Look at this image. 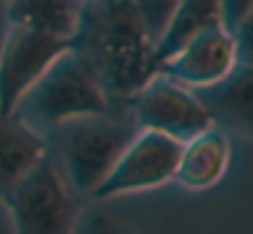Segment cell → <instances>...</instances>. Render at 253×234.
Here are the masks:
<instances>
[{"label": "cell", "mask_w": 253, "mask_h": 234, "mask_svg": "<svg viewBox=\"0 0 253 234\" xmlns=\"http://www.w3.org/2000/svg\"><path fill=\"white\" fill-rule=\"evenodd\" d=\"M71 52H77L106 93L123 103H131L155 76V36L131 0L84 3Z\"/></svg>", "instance_id": "obj_1"}, {"label": "cell", "mask_w": 253, "mask_h": 234, "mask_svg": "<svg viewBox=\"0 0 253 234\" xmlns=\"http://www.w3.org/2000/svg\"><path fill=\"white\" fill-rule=\"evenodd\" d=\"M131 103H120L98 117H82L49 131V152L79 196H93L117 158L136 136Z\"/></svg>", "instance_id": "obj_2"}, {"label": "cell", "mask_w": 253, "mask_h": 234, "mask_svg": "<svg viewBox=\"0 0 253 234\" xmlns=\"http://www.w3.org/2000/svg\"><path fill=\"white\" fill-rule=\"evenodd\" d=\"M123 101L106 93L101 79L77 52H68L41 76V82L25 95L17 112L41 134L60 128L82 117H98Z\"/></svg>", "instance_id": "obj_3"}, {"label": "cell", "mask_w": 253, "mask_h": 234, "mask_svg": "<svg viewBox=\"0 0 253 234\" xmlns=\"http://www.w3.org/2000/svg\"><path fill=\"white\" fill-rule=\"evenodd\" d=\"M3 204L14 234H77L82 215V196L71 188L52 152L36 163Z\"/></svg>", "instance_id": "obj_4"}, {"label": "cell", "mask_w": 253, "mask_h": 234, "mask_svg": "<svg viewBox=\"0 0 253 234\" xmlns=\"http://www.w3.org/2000/svg\"><path fill=\"white\" fill-rule=\"evenodd\" d=\"M68 52V38L8 25L0 44V112H17L25 95L41 82V76Z\"/></svg>", "instance_id": "obj_5"}, {"label": "cell", "mask_w": 253, "mask_h": 234, "mask_svg": "<svg viewBox=\"0 0 253 234\" xmlns=\"http://www.w3.org/2000/svg\"><path fill=\"white\" fill-rule=\"evenodd\" d=\"M182 141L155 131H136L131 144L123 150L104 183L93 190V199L109 201L131 193H144L174 183Z\"/></svg>", "instance_id": "obj_6"}, {"label": "cell", "mask_w": 253, "mask_h": 234, "mask_svg": "<svg viewBox=\"0 0 253 234\" xmlns=\"http://www.w3.org/2000/svg\"><path fill=\"white\" fill-rule=\"evenodd\" d=\"M131 114L136 128L155 131L177 141H188L215 125L199 93L164 74H155L133 95Z\"/></svg>", "instance_id": "obj_7"}, {"label": "cell", "mask_w": 253, "mask_h": 234, "mask_svg": "<svg viewBox=\"0 0 253 234\" xmlns=\"http://www.w3.org/2000/svg\"><path fill=\"white\" fill-rule=\"evenodd\" d=\"M240 65V47L229 27H212L182 44L169 57L158 60L155 74H164L191 90H207L223 82Z\"/></svg>", "instance_id": "obj_8"}, {"label": "cell", "mask_w": 253, "mask_h": 234, "mask_svg": "<svg viewBox=\"0 0 253 234\" xmlns=\"http://www.w3.org/2000/svg\"><path fill=\"white\" fill-rule=\"evenodd\" d=\"M231 158H234V147H231L229 131L212 125V128L196 134L193 139L182 141L174 183L193 193L212 190L229 174Z\"/></svg>", "instance_id": "obj_9"}, {"label": "cell", "mask_w": 253, "mask_h": 234, "mask_svg": "<svg viewBox=\"0 0 253 234\" xmlns=\"http://www.w3.org/2000/svg\"><path fill=\"white\" fill-rule=\"evenodd\" d=\"M49 152V141L19 112H0V201Z\"/></svg>", "instance_id": "obj_10"}, {"label": "cell", "mask_w": 253, "mask_h": 234, "mask_svg": "<svg viewBox=\"0 0 253 234\" xmlns=\"http://www.w3.org/2000/svg\"><path fill=\"white\" fill-rule=\"evenodd\" d=\"M199 98L218 128L253 139V60H240L223 82L199 90Z\"/></svg>", "instance_id": "obj_11"}, {"label": "cell", "mask_w": 253, "mask_h": 234, "mask_svg": "<svg viewBox=\"0 0 253 234\" xmlns=\"http://www.w3.org/2000/svg\"><path fill=\"white\" fill-rule=\"evenodd\" d=\"M84 0H8L6 22L71 41L82 19Z\"/></svg>", "instance_id": "obj_12"}, {"label": "cell", "mask_w": 253, "mask_h": 234, "mask_svg": "<svg viewBox=\"0 0 253 234\" xmlns=\"http://www.w3.org/2000/svg\"><path fill=\"white\" fill-rule=\"evenodd\" d=\"M212 27H226L220 0H180L171 19L166 22L164 33L155 41V65H158V60L177 52L182 44L212 30Z\"/></svg>", "instance_id": "obj_13"}, {"label": "cell", "mask_w": 253, "mask_h": 234, "mask_svg": "<svg viewBox=\"0 0 253 234\" xmlns=\"http://www.w3.org/2000/svg\"><path fill=\"white\" fill-rule=\"evenodd\" d=\"M131 3L136 5V11L144 19V25L150 27V33H153L155 41H158V36L164 33L166 22L171 19V14H174L180 0H131Z\"/></svg>", "instance_id": "obj_14"}, {"label": "cell", "mask_w": 253, "mask_h": 234, "mask_svg": "<svg viewBox=\"0 0 253 234\" xmlns=\"http://www.w3.org/2000/svg\"><path fill=\"white\" fill-rule=\"evenodd\" d=\"M220 8H223V25L234 33L240 22L253 11V0H220Z\"/></svg>", "instance_id": "obj_15"}, {"label": "cell", "mask_w": 253, "mask_h": 234, "mask_svg": "<svg viewBox=\"0 0 253 234\" xmlns=\"http://www.w3.org/2000/svg\"><path fill=\"white\" fill-rule=\"evenodd\" d=\"M90 232L93 234H139L133 226H128L126 221H120L115 215H95Z\"/></svg>", "instance_id": "obj_16"}, {"label": "cell", "mask_w": 253, "mask_h": 234, "mask_svg": "<svg viewBox=\"0 0 253 234\" xmlns=\"http://www.w3.org/2000/svg\"><path fill=\"white\" fill-rule=\"evenodd\" d=\"M237 47H240V60H253V11L240 22V27L234 30Z\"/></svg>", "instance_id": "obj_17"}, {"label": "cell", "mask_w": 253, "mask_h": 234, "mask_svg": "<svg viewBox=\"0 0 253 234\" xmlns=\"http://www.w3.org/2000/svg\"><path fill=\"white\" fill-rule=\"evenodd\" d=\"M84 3H90V0H84Z\"/></svg>", "instance_id": "obj_18"}]
</instances>
